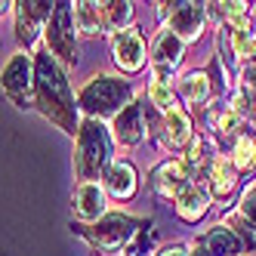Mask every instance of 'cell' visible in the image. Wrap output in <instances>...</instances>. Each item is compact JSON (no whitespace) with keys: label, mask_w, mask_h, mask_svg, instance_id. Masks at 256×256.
<instances>
[{"label":"cell","mask_w":256,"mask_h":256,"mask_svg":"<svg viewBox=\"0 0 256 256\" xmlns=\"http://www.w3.org/2000/svg\"><path fill=\"white\" fill-rule=\"evenodd\" d=\"M192 256H210V253H207V247H200V244H198V247H194V253H192Z\"/></svg>","instance_id":"31"},{"label":"cell","mask_w":256,"mask_h":256,"mask_svg":"<svg viewBox=\"0 0 256 256\" xmlns=\"http://www.w3.org/2000/svg\"><path fill=\"white\" fill-rule=\"evenodd\" d=\"M46 46L52 56H59L65 65L78 62V46H74V25H71V4H56L50 22H46Z\"/></svg>","instance_id":"4"},{"label":"cell","mask_w":256,"mask_h":256,"mask_svg":"<svg viewBox=\"0 0 256 256\" xmlns=\"http://www.w3.org/2000/svg\"><path fill=\"white\" fill-rule=\"evenodd\" d=\"M244 80H247V86H253V90H256V46H253V52L247 56V65H244Z\"/></svg>","instance_id":"29"},{"label":"cell","mask_w":256,"mask_h":256,"mask_svg":"<svg viewBox=\"0 0 256 256\" xmlns=\"http://www.w3.org/2000/svg\"><path fill=\"white\" fill-rule=\"evenodd\" d=\"M182 96H186L188 102H207V96H210V78L204 74V71L188 74L186 80H182Z\"/></svg>","instance_id":"20"},{"label":"cell","mask_w":256,"mask_h":256,"mask_svg":"<svg viewBox=\"0 0 256 256\" xmlns=\"http://www.w3.org/2000/svg\"><path fill=\"white\" fill-rule=\"evenodd\" d=\"M234 167L238 170H253L256 167V139L241 136L234 142Z\"/></svg>","instance_id":"22"},{"label":"cell","mask_w":256,"mask_h":256,"mask_svg":"<svg viewBox=\"0 0 256 256\" xmlns=\"http://www.w3.org/2000/svg\"><path fill=\"white\" fill-rule=\"evenodd\" d=\"M200 164H204V139H194L188 152V167H200Z\"/></svg>","instance_id":"28"},{"label":"cell","mask_w":256,"mask_h":256,"mask_svg":"<svg viewBox=\"0 0 256 256\" xmlns=\"http://www.w3.org/2000/svg\"><path fill=\"white\" fill-rule=\"evenodd\" d=\"M0 86H4V93L19 105V108H28L31 105V90H34V68H31V59L25 52L19 56H12L10 65L4 68V74H0Z\"/></svg>","instance_id":"5"},{"label":"cell","mask_w":256,"mask_h":256,"mask_svg":"<svg viewBox=\"0 0 256 256\" xmlns=\"http://www.w3.org/2000/svg\"><path fill=\"white\" fill-rule=\"evenodd\" d=\"M204 247H207L210 256H238V253H241V238H238L232 228L216 226V228H210Z\"/></svg>","instance_id":"18"},{"label":"cell","mask_w":256,"mask_h":256,"mask_svg":"<svg viewBox=\"0 0 256 256\" xmlns=\"http://www.w3.org/2000/svg\"><path fill=\"white\" fill-rule=\"evenodd\" d=\"M232 228H238V232H241L238 238H244V241H247V247H250V250H253V256H256V234H253V232H250V228H247V226H244L238 216L232 219Z\"/></svg>","instance_id":"27"},{"label":"cell","mask_w":256,"mask_h":256,"mask_svg":"<svg viewBox=\"0 0 256 256\" xmlns=\"http://www.w3.org/2000/svg\"><path fill=\"white\" fill-rule=\"evenodd\" d=\"M136 234V219L133 216H105L86 232L90 244L99 250H120L124 244H130Z\"/></svg>","instance_id":"6"},{"label":"cell","mask_w":256,"mask_h":256,"mask_svg":"<svg viewBox=\"0 0 256 256\" xmlns=\"http://www.w3.org/2000/svg\"><path fill=\"white\" fill-rule=\"evenodd\" d=\"M6 6H10V4H4V0H0V12H6Z\"/></svg>","instance_id":"32"},{"label":"cell","mask_w":256,"mask_h":256,"mask_svg":"<svg viewBox=\"0 0 256 256\" xmlns=\"http://www.w3.org/2000/svg\"><path fill=\"white\" fill-rule=\"evenodd\" d=\"M207 204H210V198H207V192L200 186H186L176 194V210H179L182 219H188V222H194V219L204 216Z\"/></svg>","instance_id":"15"},{"label":"cell","mask_w":256,"mask_h":256,"mask_svg":"<svg viewBox=\"0 0 256 256\" xmlns=\"http://www.w3.org/2000/svg\"><path fill=\"white\" fill-rule=\"evenodd\" d=\"M256 40H253V31L250 28H234L232 31V50H234V56L238 59H247L250 52H253Z\"/></svg>","instance_id":"23"},{"label":"cell","mask_w":256,"mask_h":256,"mask_svg":"<svg viewBox=\"0 0 256 256\" xmlns=\"http://www.w3.org/2000/svg\"><path fill=\"white\" fill-rule=\"evenodd\" d=\"M105 182H108V192H112L114 198H120V200L136 194V170L130 167V164H124V160L108 170Z\"/></svg>","instance_id":"17"},{"label":"cell","mask_w":256,"mask_h":256,"mask_svg":"<svg viewBox=\"0 0 256 256\" xmlns=\"http://www.w3.org/2000/svg\"><path fill=\"white\" fill-rule=\"evenodd\" d=\"M238 120H241V118H238V114L232 112V108H228V112H222V114L216 118V133H219V136H228V133H234Z\"/></svg>","instance_id":"25"},{"label":"cell","mask_w":256,"mask_h":256,"mask_svg":"<svg viewBox=\"0 0 256 256\" xmlns=\"http://www.w3.org/2000/svg\"><path fill=\"white\" fill-rule=\"evenodd\" d=\"M148 99H152V105L160 108V112H170L173 108V90L167 86V80H154L148 86Z\"/></svg>","instance_id":"24"},{"label":"cell","mask_w":256,"mask_h":256,"mask_svg":"<svg viewBox=\"0 0 256 256\" xmlns=\"http://www.w3.org/2000/svg\"><path fill=\"white\" fill-rule=\"evenodd\" d=\"M34 93H38V105L44 118L59 124L65 133H74L78 118H74V96L68 90V80L52 62V56L44 50L34 56Z\"/></svg>","instance_id":"1"},{"label":"cell","mask_w":256,"mask_h":256,"mask_svg":"<svg viewBox=\"0 0 256 256\" xmlns=\"http://www.w3.org/2000/svg\"><path fill=\"white\" fill-rule=\"evenodd\" d=\"M71 22L78 25V31H84L86 38H96V34L105 31V16H102V4H74L71 6Z\"/></svg>","instance_id":"14"},{"label":"cell","mask_w":256,"mask_h":256,"mask_svg":"<svg viewBox=\"0 0 256 256\" xmlns=\"http://www.w3.org/2000/svg\"><path fill=\"white\" fill-rule=\"evenodd\" d=\"M152 186H154L158 194H164V198L179 194L182 188H186V167H182L179 160L160 164V167L154 170V176H152Z\"/></svg>","instance_id":"13"},{"label":"cell","mask_w":256,"mask_h":256,"mask_svg":"<svg viewBox=\"0 0 256 256\" xmlns=\"http://www.w3.org/2000/svg\"><path fill=\"white\" fill-rule=\"evenodd\" d=\"M241 213L253 222V228H256V186H250L247 192H244V198H241Z\"/></svg>","instance_id":"26"},{"label":"cell","mask_w":256,"mask_h":256,"mask_svg":"<svg viewBox=\"0 0 256 256\" xmlns=\"http://www.w3.org/2000/svg\"><path fill=\"white\" fill-rule=\"evenodd\" d=\"M112 145H108V133L99 120H86L78 130V152H74V173L84 182H93L102 167L108 164Z\"/></svg>","instance_id":"3"},{"label":"cell","mask_w":256,"mask_h":256,"mask_svg":"<svg viewBox=\"0 0 256 256\" xmlns=\"http://www.w3.org/2000/svg\"><path fill=\"white\" fill-rule=\"evenodd\" d=\"M130 105V84L120 78L99 74L80 90V108L90 118H118Z\"/></svg>","instance_id":"2"},{"label":"cell","mask_w":256,"mask_h":256,"mask_svg":"<svg viewBox=\"0 0 256 256\" xmlns=\"http://www.w3.org/2000/svg\"><path fill=\"white\" fill-rule=\"evenodd\" d=\"M188 136H192L188 114L173 105L167 112V118H164V145H167V148H179V145L188 142Z\"/></svg>","instance_id":"16"},{"label":"cell","mask_w":256,"mask_h":256,"mask_svg":"<svg viewBox=\"0 0 256 256\" xmlns=\"http://www.w3.org/2000/svg\"><path fill=\"white\" fill-rule=\"evenodd\" d=\"M114 136L120 145H139L145 136V124H142V108L130 102L124 112L114 118Z\"/></svg>","instance_id":"12"},{"label":"cell","mask_w":256,"mask_h":256,"mask_svg":"<svg viewBox=\"0 0 256 256\" xmlns=\"http://www.w3.org/2000/svg\"><path fill=\"white\" fill-rule=\"evenodd\" d=\"M179 62H182V40L173 31H164L154 40V50H152V68H154L158 80L173 74V68H179Z\"/></svg>","instance_id":"10"},{"label":"cell","mask_w":256,"mask_h":256,"mask_svg":"<svg viewBox=\"0 0 256 256\" xmlns=\"http://www.w3.org/2000/svg\"><path fill=\"white\" fill-rule=\"evenodd\" d=\"M160 16L170 19V31L179 40H194L204 28V6L200 4H158Z\"/></svg>","instance_id":"7"},{"label":"cell","mask_w":256,"mask_h":256,"mask_svg":"<svg viewBox=\"0 0 256 256\" xmlns=\"http://www.w3.org/2000/svg\"><path fill=\"white\" fill-rule=\"evenodd\" d=\"M160 256H186V250H182V247H170V250H164Z\"/></svg>","instance_id":"30"},{"label":"cell","mask_w":256,"mask_h":256,"mask_svg":"<svg viewBox=\"0 0 256 256\" xmlns=\"http://www.w3.org/2000/svg\"><path fill=\"white\" fill-rule=\"evenodd\" d=\"M210 188H213L216 198H226L234 188V170H232V164L226 158L213 160V167H210Z\"/></svg>","instance_id":"19"},{"label":"cell","mask_w":256,"mask_h":256,"mask_svg":"<svg viewBox=\"0 0 256 256\" xmlns=\"http://www.w3.org/2000/svg\"><path fill=\"white\" fill-rule=\"evenodd\" d=\"M114 62L124 71H139L145 65V40L136 28H124L114 38Z\"/></svg>","instance_id":"9"},{"label":"cell","mask_w":256,"mask_h":256,"mask_svg":"<svg viewBox=\"0 0 256 256\" xmlns=\"http://www.w3.org/2000/svg\"><path fill=\"white\" fill-rule=\"evenodd\" d=\"M56 4H46V0H28V4H16V34H19L22 44H31L38 38V28L44 22H50Z\"/></svg>","instance_id":"8"},{"label":"cell","mask_w":256,"mask_h":256,"mask_svg":"<svg viewBox=\"0 0 256 256\" xmlns=\"http://www.w3.org/2000/svg\"><path fill=\"white\" fill-rule=\"evenodd\" d=\"M102 16H105V28H118V31H124V25L133 19V4H120V0L102 4Z\"/></svg>","instance_id":"21"},{"label":"cell","mask_w":256,"mask_h":256,"mask_svg":"<svg viewBox=\"0 0 256 256\" xmlns=\"http://www.w3.org/2000/svg\"><path fill=\"white\" fill-rule=\"evenodd\" d=\"M74 216L84 219V222H93L105 213V192L96 186V182H84V186L74 192Z\"/></svg>","instance_id":"11"}]
</instances>
